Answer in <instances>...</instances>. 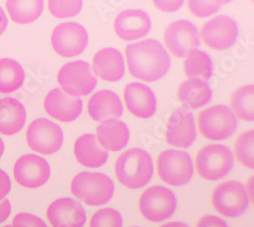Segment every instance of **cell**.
<instances>
[{"label":"cell","mask_w":254,"mask_h":227,"mask_svg":"<svg viewBox=\"0 0 254 227\" xmlns=\"http://www.w3.org/2000/svg\"><path fill=\"white\" fill-rule=\"evenodd\" d=\"M125 55L131 76L147 82L161 79L171 66L167 50L159 41L154 39L127 45Z\"/></svg>","instance_id":"obj_1"},{"label":"cell","mask_w":254,"mask_h":227,"mask_svg":"<svg viewBox=\"0 0 254 227\" xmlns=\"http://www.w3.org/2000/svg\"><path fill=\"white\" fill-rule=\"evenodd\" d=\"M115 174L124 187L141 189L154 175V163L151 155L141 148H131L123 152L115 162Z\"/></svg>","instance_id":"obj_2"},{"label":"cell","mask_w":254,"mask_h":227,"mask_svg":"<svg viewBox=\"0 0 254 227\" xmlns=\"http://www.w3.org/2000/svg\"><path fill=\"white\" fill-rule=\"evenodd\" d=\"M71 193L89 206H100L112 199L114 183L104 173L81 172L71 182Z\"/></svg>","instance_id":"obj_3"},{"label":"cell","mask_w":254,"mask_h":227,"mask_svg":"<svg viewBox=\"0 0 254 227\" xmlns=\"http://www.w3.org/2000/svg\"><path fill=\"white\" fill-rule=\"evenodd\" d=\"M196 169L206 180H220L233 168L234 155L229 147L222 144H210L199 150L196 155Z\"/></svg>","instance_id":"obj_4"},{"label":"cell","mask_w":254,"mask_h":227,"mask_svg":"<svg viewBox=\"0 0 254 227\" xmlns=\"http://www.w3.org/2000/svg\"><path fill=\"white\" fill-rule=\"evenodd\" d=\"M157 167L161 179L172 187H182L194 174L191 157L186 152L176 149L162 152L157 160Z\"/></svg>","instance_id":"obj_5"},{"label":"cell","mask_w":254,"mask_h":227,"mask_svg":"<svg viewBox=\"0 0 254 227\" xmlns=\"http://www.w3.org/2000/svg\"><path fill=\"white\" fill-rule=\"evenodd\" d=\"M57 81L63 92L78 98L92 93L98 80L87 61L76 60L64 65L59 70Z\"/></svg>","instance_id":"obj_6"},{"label":"cell","mask_w":254,"mask_h":227,"mask_svg":"<svg viewBox=\"0 0 254 227\" xmlns=\"http://www.w3.org/2000/svg\"><path fill=\"white\" fill-rule=\"evenodd\" d=\"M237 126L236 115L226 105L211 106L198 114L199 131L207 140H227L236 132Z\"/></svg>","instance_id":"obj_7"},{"label":"cell","mask_w":254,"mask_h":227,"mask_svg":"<svg viewBox=\"0 0 254 227\" xmlns=\"http://www.w3.org/2000/svg\"><path fill=\"white\" fill-rule=\"evenodd\" d=\"M63 141H64V135L61 128L46 118H37L28 127V145L39 154H55L62 147Z\"/></svg>","instance_id":"obj_8"},{"label":"cell","mask_w":254,"mask_h":227,"mask_svg":"<svg viewBox=\"0 0 254 227\" xmlns=\"http://www.w3.org/2000/svg\"><path fill=\"white\" fill-rule=\"evenodd\" d=\"M177 207L175 195L162 185L145 190L139 199V210L144 218L160 222L170 218Z\"/></svg>","instance_id":"obj_9"},{"label":"cell","mask_w":254,"mask_h":227,"mask_svg":"<svg viewBox=\"0 0 254 227\" xmlns=\"http://www.w3.org/2000/svg\"><path fill=\"white\" fill-rule=\"evenodd\" d=\"M211 203L220 214L234 218L246 211L249 199L241 182L230 180L221 183L215 189Z\"/></svg>","instance_id":"obj_10"},{"label":"cell","mask_w":254,"mask_h":227,"mask_svg":"<svg viewBox=\"0 0 254 227\" xmlns=\"http://www.w3.org/2000/svg\"><path fill=\"white\" fill-rule=\"evenodd\" d=\"M89 43V35L83 26L77 23H63L52 32L51 45L62 57H74L81 54Z\"/></svg>","instance_id":"obj_11"},{"label":"cell","mask_w":254,"mask_h":227,"mask_svg":"<svg viewBox=\"0 0 254 227\" xmlns=\"http://www.w3.org/2000/svg\"><path fill=\"white\" fill-rule=\"evenodd\" d=\"M165 44L176 57H186L187 54L200 45L197 28L189 20L180 19L169 25L164 33Z\"/></svg>","instance_id":"obj_12"},{"label":"cell","mask_w":254,"mask_h":227,"mask_svg":"<svg viewBox=\"0 0 254 227\" xmlns=\"http://www.w3.org/2000/svg\"><path fill=\"white\" fill-rule=\"evenodd\" d=\"M238 27L233 18L219 15L206 22L201 28V39L206 46L214 50H227L236 43Z\"/></svg>","instance_id":"obj_13"},{"label":"cell","mask_w":254,"mask_h":227,"mask_svg":"<svg viewBox=\"0 0 254 227\" xmlns=\"http://www.w3.org/2000/svg\"><path fill=\"white\" fill-rule=\"evenodd\" d=\"M50 166L42 157L27 154L14 164L13 175L18 184L27 189H38L44 185L50 177Z\"/></svg>","instance_id":"obj_14"},{"label":"cell","mask_w":254,"mask_h":227,"mask_svg":"<svg viewBox=\"0 0 254 227\" xmlns=\"http://www.w3.org/2000/svg\"><path fill=\"white\" fill-rule=\"evenodd\" d=\"M196 136L193 114L183 108L175 110L168 120L166 142L174 147L188 148L192 145Z\"/></svg>","instance_id":"obj_15"},{"label":"cell","mask_w":254,"mask_h":227,"mask_svg":"<svg viewBox=\"0 0 254 227\" xmlns=\"http://www.w3.org/2000/svg\"><path fill=\"white\" fill-rule=\"evenodd\" d=\"M46 215L53 227H83L87 222L86 210L71 198H60L52 202Z\"/></svg>","instance_id":"obj_16"},{"label":"cell","mask_w":254,"mask_h":227,"mask_svg":"<svg viewBox=\"0 0 254 227\" xmlns=\"http://www.w3.org/2000/svg\"><path fill=\"white\" fill-rule=\"evenodd\" d=\"M152 29L150 15L141 9L121 11L114 20V32L123 41L143 38Z\"/></svg>","instance_id":"obj_17"},{"label":"cell","mask_w":254,"mask_h":227,"mask_svg":"<svg viewBox=\"0 0 254 227\" xmlns=\"http://www.w3.org/2000/svg\"><path fill=\"white\" fill-rule=\"evenodd\" d=\"M44 108L48 115L61 122H71L82 112V101L69 96L59 88L51 90L45 100Z\"/></svg>","instance_id":"obj_18"},{"label":"cell","mask_w":254,"mask_h":227,"mask_svg":"<svg viewBox=\"0 0 254 227\" xmlns=\"http://www.w3.org/2000/svg\"><path fill=\"white\" fill-rule=\"evenodd\" d=\"M125 105L130 113L139 118H150L157 110V99L151 88L131 82L127 85L123 92Z\"/></svg>","instance_id":"obj_19"},{"label":"cell","mask_w":254,"mask_h":227,"mask_svg":"<svg viewBox=\"0 0 254 227\" xmlns=\"http://www.w3.org/2000/svg\"><path fill=\"white\" fill-rule=\"evenodd\" d=\"M93 69L101 79L109 82L118 81L125 74L123 56L119 50L112 47L101 49L94 56Z\"/></svg>","instance_id":"obj_20"},{"label":"cell","mask_w":254,"mask_h":227,"mask_svg":"<svg viewBox=\"0 0 254 227\" xmlns=\"http://www.w3.org/2000/svg\"><path fill=\"white\" fill-rule=\"evenodd\" d=\"M130 132L125 123L116 118L102 120L97 128V140L107 151L117 152L127 146Z\"/></svg>","instance_id":"obj_21"},{"label":"cell","mask_w":254,"mask_h":227,"mask_svg":"<svg viewBox=\"0 0 254 227\" xmlns=\"http://www.w3.org/2000/svg\"><path fill=\"white\" fill-rule=\"evenodd\" d=\"M74 155L82 166L98 168L107 162L109 154L100 145L95 135L86 134L75 141Z\"/></svg>","instance_id":"obj_22"},{"label":"cell","mask_w":254,"mask_h":227,"mask_svg":"<svg viewBox=\"0 0 254 227\" xmlns=\"http://www.w3.org/2000/svg\"><path fill=\"white\" fill-rule=\"evenodd\" d=\"M88 111L92 119L102 121L120 117L123 113V105L117 94L110 90H102L90 98Z\"/></svg>","instance_id":"obj_23"},{"label":"cell","mask_w":254,"mask_h":227,"mask_svg":"<svg viewBox=\"0 0 254 227\" xmlns=\"http://www.w3.org/2000/svg\"><path fill=\"white\" fill-rule=\"evenodd\" d=\"M27 111L22 102L7 97L0 99V134L11 136L25 127Z\"/></svg>","instance_id":"obj_24"},{"label":"cell","mask_w":254,"mask_h":227,"mask_svg":"<svg viewBox=\"0 0 254 227\" xmlns=\"http://www.w3.org/2000/svg\"><path fill=\"white\" fill-rule=\"evenodd\" d=\"M213 92L203 79L192 77L183 81L178 88V98L184 105L192 109H198L211 101Z\"/></svg>","instance_id":"obj_25"},{"label":"cell","mask_w":254,"mask_h":227,"mask_svg":"<svg viewBox=\"0 0 254 227\" xmlns=\"http://www.w3.org/2000/svg\"><path fill=\"white\" fill-rule=\"evenodd\" d=\"M6 8L12 22L28 25L41 16L44 9V0H7Z\"/></svg>","instance_id":"obj_26"},{"label":"cell","mask_w":254,"mask_h":227,"mask_svg":"<svg viewBox=\"0 0 254 227\" xmlns=\"http://www.w3.org/2000/svg\"><path fill=\"white\" fill-rule=\"evenodd\" d=\"M25 80V71L16 60L0 59V93L9 94L22 88Z\"/></svg>","instance_id":"obj_27"},{"label":"cell","mask_w":254,"mask_h":227,"mask_svg":"<svg viewBox=\"0 0 254 227\" xmlns=\"http://www.w3.org/2000/svg\"><path fill=\"white\" fill-rule=\"evenodd\" d=\"M213 61L209 55L199 49L190 51L184 61V74L188 78L197 77L208 80L213 75Z\"/></svg>","instance_id":"obj_28"},{"label":"cell","mask_w":254,"mask_h":227,"mask_svg":"<svg viewBox=\"0 0 254 227\" xmlns=\"http://www.w3.org/2000/svg\"><path fill=\"white\" fill-rule=\"evenodd\" d=\"M253 94V85L241 87L233 93L231 98V109L236 117L250 122L254 120Z\"/></svg>","instance_id":"obj_29"},{"label":"cell","mask_w":254,"mask_h":227,"mask_svg":"<svg viewBox=\"0 0 254 227\" xmlns=\"http://www.w3.org/2000/svg\"><path fill=\"white\" fill-rule=\"evenodd\" d=\"M253 144H254V132L253 130L242 133L235 142V155L238 161L246 168L253 169Z\"/></svg>","instance_id":"obj_30"},{"label":"cell","mask_w":254,"mask_h":227,"mask_svg":"<svg viewBox=\"0 0 254 227\" xmlns=\"http://www.w3.org/2000/svg\"><path fill=\"white\" fill-rule=\"evenodd\" d=\"M82 8V0H48L49 12L56 18L76 16Z\"/></svg>","instance_id":"obj_31"},{"label":"cell","mask_w":254,"mask_h":227,"mask_svg":"<svg viewBox=\"0 0 254 227\" xmlns=\"http://www.w3.org/2000/svg\"><path fill=\"white\" fill-rule=\"evenodd\" d=\"M90 227H122V217L115 209H101L93 215Z\"/></svg>","instance_id":"obj_32"},{"label":"cell","mask_w":254,"mask_h":227,"mask_svg":"<svg viewBox=\"0 0 254 227\" xmlns=\"http://www.w3.org/2000/svg\"><path fill=\"white\" fill-rule=\"evenodd\" d=\"M188 10L196 17L205 18L216 14L221 5L213 0H187Z\"/></svg>","instance_id":"obj_33"},{"label":"cell","mask_w":254,"mask_h":227,"mask_svg":"<svg viewBox=\"0 0 254 227\" xmlns=\"http://www.w3.org/2000/svg\"><path fill=\"white\" fill-rule=\"evenodd\" d=\"M12 227H48L40 217L31 213H18L12 220Z\"/></svg>","instance_id":"obj_34"},{"label":"cell","mask_w":254,"mask_h":227,"mask_svg":"<svg viewBox=\"0 0 254 227\" xmlns=\"http://www.w3.org/2000/svg\"><path fill=\"white\" fill-rule=\"evenodd\" d=\"M153 3L161 11L175 12L182 7L184 0H153Z\"/></svg>","instance_id":"obj_35"},{"label":"cell","mask_w":254,"mask_h":227,"mask_svg":"<svg viewBox=\"0 0 254 227\" xmlns=\"http://www.w3.org/2000/svg\"><path fill=\"white\" fill-rule=\"evenodd\" d=\"M196 227H229L226 221L215 215H204L198 222Z\"/></svg>","instance_id":"obj_36"},{"label":"cell","mask_w":254,"mask_h":227,"mask_svg":"<svg viewBox=\"0 0 254 227\" xmlns=\"http://www.w3.org/2000/svg\"><path fill=\"white\" fill-rule=\"evenodd\" d=\"M11 190V181L8 174L0 169V201L3 200Z\"/></svg>","instance_id":"obj_37"},{"label":"cell","mask_w":254,"mask_h":227,"mask_svg":"<svg viewBox=\"0 0 254 227\" xmlns=\"http://www.w3.org/2000/svg\"><path fill=\"white\" fill-rule=\"evenodd\" d=\"M11 213V205L7 199L0 201V223L4 222Z\"/></svg>","instance_id":"obj_38"},{"label":"cell","mask_w":254,"mask_h":227,"mask_svg":"<svg viewBox=\"0 0 254 227\" xmlns=\"http://www.w3.org/2000/svg\"><path fill=\"white\" fill-rule=\"evenodd\" d=\"M8 26V19L6 17V14L4 10L0 7V36H1Z\"/></svg>","instance_id":"obj_39"},{"label":"cell","mask_w":254,"mask_h":227,"mask_svg":"<svg viewBox=\"0 0 254 227\" xmlns=\"http://www.w3.org/2000/svg\"><path fill=\"white\" fill-rule=\"evenodd\" d=\"M161 227H189V226L181 221H171L166 224H163Z\"/></svg>","instance_id":"obj_40"},{"label":"cell","mask_w":254,"mask_h":227,"mask_svg":"<svg viewBox=\"0 0 254 227\" xmlns=\"http://www.w3.org/2000/svg\"><path fill=\"white\" fill-rule=\"evenodd\" d=\"M3 153H4V142L1 138H0V158L2 157Z\"/></svg>","instance_id":"obj_41"},{"label":"cell","mask_w":254,"mask_h":227,"mask_svg":"<svg viewBox=\"0 0 254 227\" xmlns=\"http://www.w3.org/2000/svg\"><path fill=\"white\" fill-rule=\"evenodd\" d=\"M213 1H215L216 3H218L219 5H223V4H227V3H230L232 0H213Z\"/></svg>","instance_id":"obj_42"},{"label":"cell","mask_w":254,"mask_h":227,"mask_svg":"<svg viewBox=\"0 0 254 227\" xmlns=\"http://www.w3.org/2000/svg\"><path fill=\"white\" fill-rule=\"evenodd\" d=\"M251 179V178H250ZM250 179H249V181H248V185H247V190H248V194H249V196L251 197V201H252V182H251V185H250Z\"/></svg>","instance_id":"obj_43"},{"label":"cell","mask_w":254,"mask_h":227,"mask_svg":"<svg viewBox=\"0 0 254 227\" xmlns=\"http://www.w3.org/2000/svg\"><path fill=\"white\" fill-rule=\"evenodd\" d=\"M3 227H12V225H6V226H3Z\"/></svg>","instance_id":"obj_44"}]
</instances>
